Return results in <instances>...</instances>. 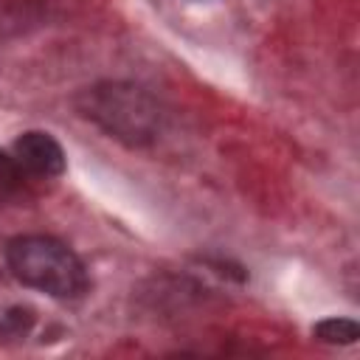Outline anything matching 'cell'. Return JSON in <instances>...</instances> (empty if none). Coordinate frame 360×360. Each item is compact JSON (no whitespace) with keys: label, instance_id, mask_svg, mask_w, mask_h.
<instances>
[{"label":"cell","instance_id":"obj_4","mask_svg":"<svg viewBox=\"0 0 360 360\" xmlns=\"http://www.w3.org/2000/svg\"><path fill=\"white\" fill-rule=\"evenodd\" d=\"M37 180L17 163L11 152H0V205L31 202Z\"/></svg>","mask_w":360,"mask_h":360},{"label":"cell","instance_id":"obj_5","mask_svg":"<svg viewBox=\"0 0 360 360\" xmlns=\"http://www.w3.org/2000/svg\"><path fill=\"white\" fill-rule=\"evenodd\" d=\"M312 332L323 343H354L360 338V326L349 318H326Z\"/></svg>","mask_w":360,"mask_h":360},{"label":"cell","instance_id":"obj_2","mask_svg":"<svg viewBox=\"0 0 360 360\" xmlns=\"http://www.w3.org/2000/svg\"><path fill=\"white\" fill-rule=\"evenodd\" d=\"M6 262L17 281L51 298H79L87 290V270L82 259L53 236H14L6 245Z\"/></svg>","mask_w":360,"mask_h":360},{"label":"cell","instance_id":"obj_3","mask_svg":"<svg viewBox=\"0 0 360 360\" xmlns=\"http://www.w3.org/2000/svg\"><path fill=\"white\" fill-rule=\"evenodd\" d=\"M11 155L17 158V163L39 183V180H53L65 172V152L59 146V141L48 132H22L14 146Z\"/></svg>","mask_w":360,"mask_h":360},{"label":"cell","instance_id":"obj_1","mask_svg":"<svg viewBox=\"0 0 360 360\" xmlns=\"http://www.w3.org/2000/svg\"><path fill=\"white\" fill-rule=\"evenodd\" d=\"M79 112L127 146H146L160 132V107L138 84L101 82L79 93Z\"/></svg>","mask_w":360,"mask_h":360}]
</instances>
